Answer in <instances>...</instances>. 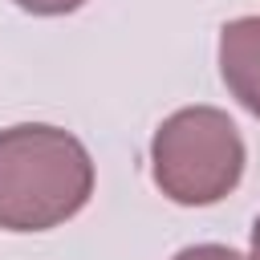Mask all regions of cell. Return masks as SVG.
Wrapping results in <instances>:
<instances>
[{"label":"cell","mask_w":260,"mask_h":260,"mask_svg":"<svg viewBox=\"0 0 260 260\" xmlns=\"http://www.w3.org/2000/svg\"><path fill=\"white\" fill-rule=\"evenodd\" d=\"M12 4L24 8V12H32V16H65V12L81 8L85 0H12Z\"/></svg>","instance_id":"cell-5"},{"label":"cell","mask_w":260,"mask_h":260,"mask_svg":"<svg viewBox=\"0 0 260 260\" xmlns=\"http://www.w3.org/2000/svg\"><path fill=\"white\" fill-rule=\"evenodd\" d=\"M93 195V158L81 138L49 122L0 130V228L49 232Z\"/></svg>","instance_id":"cell-1"},{"label":"cell","mask_w":260,"mask_h":260,"mask_svg":"<svg viewBox=\"0 0 260 260\" xmlns=\"http://www.w3.org/2000/svg\"><path fill=\"white\" fill-rule=\"evenodd\" d=\"M252 260H260V215L252 223Z\"/></svg>","instance_id":"cell-6"},{"label":"cell","mask_w":260,"mask_h":260,"mask_svg":"<svg viewBox=\"0 0 260 260\" xmlns=\"http://www.w3.org/2000/svg\"><path fill=\"white\" fill-rule=\"evenodd\" d=\"M171 260H252V256H244L228 244H191V248H179Z\"/></svg>","instance_id":"cell-4"},{"label":"cell","mask_w":260,"mask_h":260,"mask_svg":"<svg viewBox=\"0 0 260 260\" xmlns=\"http://www.w3.org/2000/svg\"><path fill=\"white\" fill-rule=\"evenodd\" d=\"M219 77L228 93L260 118V16H236L219 28Z\"/></svg>","instance_id":"cell-3"},{"label":"cell","mask_w":260,"mask_h":260,"mask_svg":"<svg viewBox=\"0 0 260 260\" xmlns=\"http://www.w3.org/2000/svg\"><path fill=\"white\" fill-rule=\"evenodd\" d=\"M248 150L236 122L215 106H183L150 138L154 187L179 207H207L236 191Z\"/></svg>","instance_id":"cell-2"}]
</instances>
